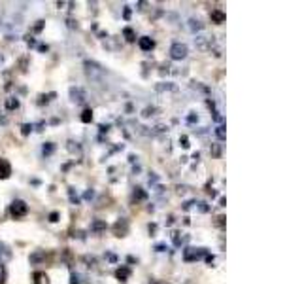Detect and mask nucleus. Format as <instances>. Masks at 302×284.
Instances as JSON below:
<instances>
[{
    "label": "nucleus",
    "instance_id": "20",
    "mask_svg": "<svg viewBox=\"0 0 302 284\" xmlns=\"http://www.w3.org/2000/svg\"><path fill=\"white\" fill-rule=\"evenodd\" d=\"M216 133H218V136H219V138H221V140H225V127H223V125H219L218 131H216Z\"/></svg>",
    "mask_w": 302,
    "mask_h": 284
},
{
    "label": "nucleus",
    "instance_id": "17",
    "mask_svg": "<svg viewBox=\"0 0 302 284\" xmlns=\"http://www.w3.org/2000/svg\"><path fill=\"white\" fill-rule=\"evenodd\" d=\"M134 197L136 199H145L147 195H145V191L142 189V188H136V189H134Z\"/></svg>",
    "mask_w": 302,
    "mask_h": 284
},
{
    "label": "nucleus",
    "instance_id": "11",
    "mask_svg": "<svg viewBox=\"0 0 302 284\" xmlns=\"http://www.w3.org/2000/svg\"><path fill=\"white\" fill-rule=\"evenodd\" d=\"M12 254H10V250H8V247L4 245V243H0V263L2 261H6V259L10 258Z\"/></svg>",
    "mask_w": 302,
    "mask_h": 284
},
{
    "label": "nucleus",
    "instance_id": "1",
    "mask_svg": "<svg viewBox=\"0 0 302 284\" xmlns=\"http://www.w3.org/2000/svg\"><path fill=\"white\" fill-rule=\"evenodd\" d=\"M187 53H189L187 46L181 44V42H174V44L170 46V57H172L174 61H181V59H185Z\"/></svg>",
    "mask_w": 302,
    "mask_h": 284
},
{
    "label": "nucleus",
    "instance_id": "18",
    "mask_svg": "<svg viewBox=\"0 0 302 284\" xmlns=\"http://www.w3.org/2000/svg\"><path fill=\"white\" fill-rule=\"evenodd\" d=\"M189 23H191V25H189L191 31H200V29H202V23H200V21H194V19H191Z\"/></svg>",
    "mask_w": 302,
    "mask_h": 284
},
{
    "label": "nucleus",
    "instance_id": "4",
    "mask_svg": "<svg viewBox=\"0 0 302 284\" xmlns=\"http://www.w3.org/2000/svg\"><path fill=\"white\" fill-rule=\"evenodd\" d=\"M85 68H87V74L91 76V78H100L102 76V66L100 64H97V63L93 61H85Z\"/></svg>",
    "mask_w": 302,
    "mask_h": 284
},
{
    "label": "nucleus",
    "instance_id": "7",
    "mask_svg": "<svg viewBox=\"0 0 302 284\" xmlns=\"http://www.w3.org/2000/svg\"><path fill=\"white\" fill-rule=\"evenodd\" d=\"M138 46H140V50L142 51H151L153 48H155V42H153L151 38L142 36L140 40H138Z\"/></svg>",
    "mask_w": 302,
    "mask_h": 284
},
{
    "label": "nucleus",
    "instance_id": "12",
    "mask_svg": "<svg viewBox=\"0 0 302 284\" xmlns=\"http://www.w3.org/2000/svg\"><path fill=\"white\" fill-rule=\"evenodd\" d=\"M34 284H49V279L46 273H36L34 275Z\"/></svg>",
    "mask_w": 302,
    "mask_h": 284
},
{
    "label": "nucleus",
    "instance_id": "13",
    "mask_svg": "<svg viewBox=\"0 0 302 284\" xmlns=\"http://www.w3.org/2000/svg\"><path fill=\"white\" fill-rule=\"evenodd\" d=\"M6 108H8V110H17V108H19V100L15 99V97L6 99Z\"/></svg>",
    "mask_w": 302,
    "mask_h": 284
},
{
    "label": "nucleus",
    "instance_id": "3",
    "mask_svg": "<svg viewBox=\"0 0 302 284\" xmlns=\"http://www.w3.org/2000/svg\"><path fill=\"white\" fill-rule=\"evenodd\" d=\"M202 256H206V248H185L183 250V259L185 261H196L200 259Z\"/></svg>",
    "mask_w": 302,
    "mask_h": 284
},
{
    "label": "nucleus",
    "instance_id": "23",
    "mask_svg": "<svg viewBox=\"0 0 302 284\" xmlns=\"http://www.w3.org/2000/svg\"><path fill=\"white\" fill-rule=\"evenodd\" d=\"M4 279H6V269H4V265L0 263V284L4 283Z\"/></svg>",
    "mask_w": 302,
    "mask_h": 284
},
{
    "label": "nucleus",
    "instance_id": "19",
    "mask_svg": "<svg viewBox=\"0 0 302 284\" xmlns=\"http://www.w3.org/2000/svg\"><path fill=\"white\" fill-rule=\"evenodd\" d=\"M123 34L127 36V40H129V42H133V40H134V32H133V29H129V27H127V29L123 31Z\"/></svg>",
    "mask_w": 302,
    "mask_h": 284
},
{
    "label": "nucleus",
    "instance_id": "28",
    "mask_svg": "<svg viewBox=\"0 0 302 284\" xmlns=\"http://www.w3.org/2000/svg\"><path fill=\"white\" fill-rule=\"evenodd\" d=\"M153 284H159V283H153Z\"/></svg>",
    "mask_w": 302,
    "mask_h": 284
},
{
    "label": "nucleus",
    "instance_id": "10",
    "mask_svg": "<svg viewBox=\"0 0 302 284\" xmlns=\"http://www.w3.org/2000/svg\"><path fill=\"white\" fill-rule=\"evenodd\" d=\"M225 19H227V15L221 12V10H214L212 12V21L214 23H225Z\"/></svg>",
    "mask_w": 302,
    "mask_h": 284
},
{
    "label": "nucleus",
    "instance_id": "6",
    "mask_svg": "<svg viewBox=\"0 0 302 284\" xmlns=\"http://www.w3.org/2000/svg\"><path fill=\"white\" fill-rule=\"evenodd\" d=\"M113 231H115V235H117V237H125V233L129 231V223H127V220H125V218H121L119 222L115 223Z\"/></svg>",
    "mask_w": 302,
    "mask_h": 284
},
{
    "label": "nucleus",
    "instance_id": "22",
    "mask_svg": "<svg viewBox=\"0 0 302 284\" xmlns=\"http://www.w3.org/2000/svg\"><path fill=\"white\" fill-rule=\"evenodd\" d=\"M21 129H23V131H21V133H23V135H28V133H30V131H32V125L25 124L23 127H21Z\"/></svg>",
    "mask_w": 302,
    "mask_h": 284
},
{
    "label": "nucleus",
    "instance_id": "25",
    "mask_svg": "<svg viewBox=\"0 0 302 284\" xmlns=\"http://www.w3.org/2000/svg\"><path fill=\"white\" fill-rule=\"evenodd\" d=\"M174 245H176V247H180V245H181L180 233H174Z\"/></svg>",
    "mask_w": 302,
    "mask_h": 284
},
{
    "label": "nucleus",
    "instance_id": "9",
    "mask_svg": "<svg viewBox=\"0 0 302 284\" xmlns=\"http://www.w3.org/2000/svg\"><path fill=\"white\" fill-rule=\"evenodd\" d=\"M115 277L119 279L121 283H127L129 277H131V269H129V267H119V269L115 271Z\"/></svg>",
    "mask_w": 302,
    "mask_h": 284
},
{
    "label": "nucleus",
    "instance_id": "5",
    "mask_svg": "<svg viewBox=\"0 0 302 284\" xmlns=\"http://www.w3.org/2000/svg\"><path fill=\"white\" fill-rule=\"evenodd\" d=\"M70 99L74 102H83L85 100V91L80 87H70Z\"/></svg>",
    "mask_w": 302,
    "mask_h": 284
},
{
    "label": "nucleus",
    "instance_id": "15",
    "mask_svg": "<svg viewBox=\"0 0 302 284\" xmlns=\"http://www.w3.org/2000/svg\"><path fill=\"white\" fill-rule=\"evenodd\" d=\"M82 122H83V124H91V122H93V112L89 110V108L83 110V114H82Z\"/></svg>",
    "mask_w": 302,
    "mask_h": 284
},
{
    "label": "nucleus",
    "instance_id": "24",
    "mask_svg": "<svg viewBox=\"0 0 302 284\" xmlns=\"http://www.w3.org/2000/svg\"><path fill=\"white\" fill-rule=\"evenodd\" d=\"M59 220V212H51L49 214V222H57Z\"/></svg>",
    "mask_w": 302,
    "mask_h": 284
},
{
    "label": "nucleus",
    "instance_id": "16",
    "mask_svg": "<svg viewBox=\"0 0 302 284\" xmlns=\"http://www.w3.org/2000/svg\"><path fill=\"white\" fill-rule=\"evenodd\" d=\"M53 150H55V146H53L51 142H46V144H44V148H42V152H44V156H51V154H53Z\"/></svg>",
    "mask_w": 302,
    "mask_h": 284
},
{
    "label": "nucleus",
    "instance_id": "27",
    "mask_svg": "<svg viewBox=\"0 0 302 284\" xmlns=\"http://www.w3.org/2000/svg\"><path fill=\"white\" fill-rule=\"evenodd\" d=\"M93 195H95L93 191H87V193H85V199H93Z\"/></svg>",
    "mask_w": 302,
    "mask_h": 284
},
{
    "label": "nucleus",
    "instance_id": "21",
    "mask_svg": "<svg viewBox=\"0 0 302 284\" xmlns=\"http://www.w3.org/2000/svg\"><path fill=\"white\" fill-rule=\"evenodd\" d=\"M180 144L183 146V148H189V138H187V136H181V138H180Z\"/></svg>",
    "mask_w": 302,
    "mask_h": 284
},
{
    "label": "nucleus",
    "instance_id": "14",
    "mask_svg": "<svg viewBox=\"0 0 302 284\" xmlns=\"http://www.w3.org/2000/svg\"><path fill=\"white\" fill-rule=\"evenodd\" d=\"M104 229H106V222L102 220H95L91 223V231H104Z\"/></svg>",
    "mask_w": 302,
    "mask_h": 284
},
{
    "label": "nucleus",
    "instance_id": "26",
    "mask_svg": "<svg viewBox=\"0 0 302 284\" xmlns=\"http://www.w3.org/2000/svg\"><path fill=\"white\" fill-rule=\"evenodd\" d=\"M196 120H198V118H196V116H189V118H187V122H189V124H194V122H196Z\"/></svg>",
    "mask_w": 302,
    "mask_h": 284
},
{
    "label": "nucleus",
    "instance_id": "2",
    "mask_svg": "<svg viewBox=\"0 0 302 284\" xmlns=\"http://www.w3.org/2000/svg\"><path fill=\"white\" fill-rule=\"evenodd\" d=\"M27 212H28V207H27V203H25L23 199H15L10 205V214H12L13 218H23Z\"/></svg>",
    "mask_w": 302,
    "mask_h": 284
},
{
    "label": "nucleus",
    "instance_id": "8",
    "mask_svg": "<svg viewBox=\"0 0 302 284\" xmlns=\"http://www.w3.org/2000/svg\"><path fill=\"white\" fill-rule=\"evenodd\" d=\"M12 174V167L6 159H0V178H10Z\"/></svg>",
    "mask_w": 302,
    "mask_h": 284
}]
</instances>
